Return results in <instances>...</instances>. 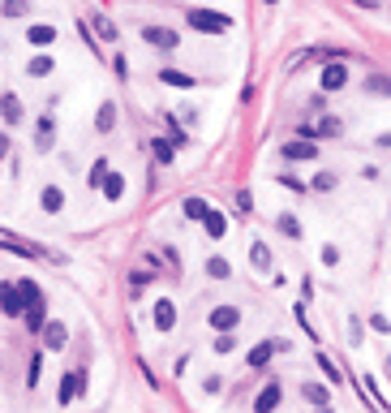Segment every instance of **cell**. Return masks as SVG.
<instances>
[{
	"label": "cell",
	"mask_w": 391,
	"mask_h": 413,
	"mask_svg": "<svg viewBox=\"0 0 391 413\" xmlns=\"http://www.w3.org/2000/svg\"><path fill=\"white\" fill-rule=\"evenodd\" d=\"M0 314H9V319H22L26 314V301H22V289L13 280L0 284Z\"/></svg>",
	"instance_id": "obj_3"
},
{
	"label": "cell",
	"mask_w": 391,
	"mask_h": 413,
	"mask_svg": "<svg viewBox=\"0 0 391 413\" xmlns=\"http://www.w3.org/2000/svg\"><path fill=\"white\" fill-rule=\"evenodd\" d=\"M301 392H305V401H309V405H327V388H318V384H305Z\"/></svg>",
	"instance_id": "obj_29"
},
{
	"label": "cell",
	"mask_w": 391,
	"mask_h": 413,
	"mask_svg": "<svg viewBox=\"0 0 391 413\" xmlns=\"http://www.w3.org/2000/svg\"><path fill=\"white\" fill-rule=\"evenodd\" d=\"M159 82H168V86H181V91H189V86H193V78H189V73H176V69H159Z\"/></svg>",
	"instance_id": "obj_23"
},
{
	"label": "cell",
	"mask_w": 391,
	"mask_h": 413,
	"mask_svg": "<svg viewBox=\"0 0 391 413\" xmlns=\"http://www.w3.org/2000/svg\"><path fill=\"white\" fill-rule=\"evenodd\" d=\"M185 22H189V30H202V35H228L233 30V18L215 13V9H189Z\"/></svg>",
	"instance_id": "obj_2"
},
{
	"label": "cell",
	"mask_w": 391,
	"mask_h": 413,
	"mask_svg": "<svg viewBox=\"0 0 391 413\" xmlns=\"http://www.w3.org/2000/svg\"><path fill=\"white\" fill-rule=\"evenodd\" d=\"M95 30H99V39H108V43L117 39V26H112L108 18H95Z\"/></svg>",
	"instance_id": "obj_34"
},
{
	"label": "cell",
	"mask_w": 391,
	"mask_h": 413,
	"mask_svg": "<svg viewBox=\"0 0 391 413\" xmlns=\"http://www.w3.org/2000/svg\"><path fill=\"white\" fill-rule=\"evenodd\" d=\"M18 289H22V301H26V327L30 331H43V323H47V301H43V293H39V284L35 280H18Z\"/></svg>",
	"instance_id": "obj_1"
},
{
	"label": "cell",
	"mask_w": 391,
	"mask_h": 413,
	"mask_svg": "<svg viewBox=\"0 0 391 413\" xmlns=\"http://www.w3.org/2000/svg\"><path fill=\"white\" fill-rule=\"evenodd\" d=\"M151 319H155L159 331H172L176 327V306H172V301H155V314H151Z\"/></svg>",
	"instance_id": "obj_13"
},
{
	"label": "cell",
	"mask_w": 391,
	"mask_h": 413,
	"mask_svg": "<svg viewBox=\"0 0 391 413\" xmlns=\"http://www.w3.org/2000/svg\"><path fill=\"white\" fill-rule=\"evenodd\" d=\"M125 194V177H121V172H108V181H104V198L108 202H117Z\"/></svg>",
	"instance_id": "obj_20"
},
{
	"label": "cell",
	"mask_w": 391,
	"mask_h": 413,
	"mask_svg": "<svg viewBox=\"0 0 391 413\" xmlns=\"http://www.w3.org/2000/svg\"><path fill=\"white\" fill-rule=\"evenodd\" d=\"M26 384H30V388H35V384H39V353H35V357H30V379H26Z\"/></svg>",
	"instance_id": "obj_36"
},
{
	"label": "cell",
	"mask_w": 391,
	"mask_h": 413,
	"mask_svg": "<svg viewBox=\"0 0 391 413\" xmlns=\"http://www.w3.org/2000/svg\"><path fill=\"white\" fill-rule=\"evenodd\" d=\"M142 39L151 43V47H164V52L181 47V35H176V30H168V26H146V30H142Z\"/></svg>",
	"instance_id": "obj_5"
},
{
	"label": "cell",
	"mask_w": 391,
	"mask_h": 413,
	"mask_svg": "<svg viewBox=\"0 0 391 413\" xmlns=\"http://www.w3.org/2000/svg\"><path fill=\"white\" fill-rule=\"evenodd\" d=\"M151 147H155V160H159V164H172V142H164V138H155Z\"/></svg>",
	"instance_id": "obj_31"
},
{
	"label": "cell",
	"mask_w": 391,
	"mask_h": 413,
	"mask_svg": "<svg viewBox=\"0 0 391 413\" xmlns=\"http://www.w3.org/2000/svg\"><path fill=\"white\" fill-rule=\"evenodd\" d=\"M52 134H56V121H52V113H47L39 121V130H35V151H52Z\"/></svg>",
	"instance_id": "obj_14"
},
{
	"label": "cell",
	"mask_w": 391,
	"mask_h": 413,
	"mask_svg": "<svg viewBox=\"0 0 391 413\" xmlns=\"http://www.w3.org/2000/svg\"><path fill=\"white\" fill-rule=\"evenodd\" d=\"M181 211H185V220H206V215H211V206H206L202 198H185V202H181Z\"/></svg>",
	"instance_id": "obj_21"
},
{
	"label": "cell",
	"mask_w": 391,
	"mask_h": 413,
	"mask_svg": "<svg viewBox=\"0 0 391 413\" xmlns=\"http://www.w3.org/2000/svg\"><path fill=\"white\" fill-rule=\"evenodd\" d=\"M280 233H288L292 241L301 237V224H297V215H280Z\"/></svg>",
	"instance_id": "obj_32"
},
{
	"label": "cell",
	"mask_w": 391,
	"mask_h": 413,
	"mask_svg": "<svg viewBox=\"0 0 391 413\" xmlns=\"http://www.w3.org/2000/svg\"><path fill=\"white\" fill-rule=\"evenodd\" d=\"M26 39L35 43V47H52V43H56V26H43V22H35V26L26 30Z\"/></svg>",
	"instance_id": "obj_15"
},
{
	"label": "cell",
	"mask_w": 391,
	"mask_h": 413,
	"mask_svg": "<svg viewBox=\"0 0 391 413\" xmlns=\"http://www.w3.org/2000/svg\"><path fill=\"white\" fill-rule=\"evenodd\" d=\"M366 91H370V95H391V78L370 73V78H366Z\"/></svg>",
	"instance_id": "obj_27"
},
{
	"label": "cell",
	"mask_w": 391,
	"mask_h": 413,
	"mask_svg": "<svg viewBox=\"0 0 391 413\" xmlns=\"http://www.w3.org/2000/svg\"><path fill=\"white\" fill-rule=\"evenodd\" d=\"M284 160H292V164H301V160H318V142H305V138L284 142Z\"/></svg>",
	"instance_id": "obj_7"
},
{
	"label": "cell",
	"mask_w": 391,
	"mask_h": 413,
	"mask_svg": "<svg viewBox=\"0 0 391 413\" xmlns=\"http://www.w3.org/2000/svg\"><path fill=\"white\" fill-rule=\"evenodd\" d=\"M9 155V134H0V160Z\"/></svg>",
	"instance_id": "obj_40"
},
{
	"label": "cell",
	"mask_w": 391,
	"mask_h": 413,
	"mask_svg": "<svg viewBox=\"0 0 391 413\" xmlns=\"http://www.w3.org/2000/svg\"><path fill=\"white\" fill-rule=\"evenodd\" d=\"M280 396H284V388H280V384L271 379V384H267L263 392H258V401H254V413H275V405H280Z\"/></svg>",
	"instance_id": "obj_11"
},
{
	"label": "cell",
	"mask_w": 391,
	"mask_h": 413,
	"mask_svg": "<svg viewBox=\"0 0 391 413\" xmlns=\"http://www.w3.org/2000/svg\"><path fill=\"white\" fill-rule=\"evenodd\" d=\"M275 353H288V340L271 336V340H263L258 349H250V366H254V370H263V366H267V362H271Z\"/></svg>",
	"instance_id": "obj_4"
},
{
	"label": "cell",
	"mask_w": 391,
	"mask_h": 413,
	"mask_svg": "<svg viewBox=\"0 0 391 413\" xmlns=\"http://www.w3.org/2000/svg\"><path fill=\"white\" fill-rule=\"evenodd\" d=\"M0 117H5V125H18L22 121V99H18V95H0Z\"/></svg>",
	"instance_id": "obj_16"
},
{
	"label": "cell",
	"mask_w": 391,
	"mask_h": 413,
	"mask_svg": "<svg viewBox=\"0 0 391 413\" xmlns=\"http://www.w3.org/2000/svg\"><path fill=\"white\" fill-rule=\"evenodd\" d=\"M362 384H366V392H370V396H374V405H379V409H383V413H391V405H387V396H383V392H379V384H374V375H362Z\"/></svg>",
	"instance_id": "obj_26"
},
{
	"label": "cell",
	"mask_w": 391,
	"mask_h": 413,
	"mask_svg": "<svg viewBox=\"0 0 391 413\" xmlns=\"http://www.w3.org/2000/svg\"><path fill=\"white\" fill-rule=\"evenodd\" d=\"M233 349H237L233 331H220V336H215V353H233Z\"/></svg>",
	"instance_id": "obj_33"
},
{
	"label": "cell",
	"mask_w": 391,
	"mask_h": 413,
	"mask_svg": "<svg viewBox=\"0 0 391 413\" xmlns=\"http://www.w3.org/2000/svg\"><path fill=\"white\" fill-rule=\"evenodd\" d=\"M39 206H43L47 215L64 211V189H60V185H43V189H39Z\"/></svg>",
	"instance_id": "obj_12"
},
{
	"label": "cell",
	"mask_w": 391,
	"mask_h": 413,
	"mask_svg": "<svg viewBox=\"0 0 391 413\" xmlns=\"http://www.w3.org/2000/svg\"><path fill=\"white\" fill-rule=\"evenodd\" d=\"M52 69H56V65H52V56H35V60L26 65V73H30V78H47Z\"/></svg>",
	"instance_id": "obj_24"
},
{
	"label": "cell",
	"mask_w": 391,
	"mask_h": 413,
	"mask_svg": "<svg viewBox=\"0 0 391 413\" xmlns=\"http://www.w3.org/2000/svg\"><path fill=\"white\" fill-rule=\"evenodd\" d=\"M314 357H318V370H322V375H327V379H331V384H340V370H335V362H331L327 353H314Z\"/></svg>",
	"instance_id": "obj_30"
},
{
	"label": "cell",
	"mask_w": 391,
	"mask_h": 413,
	"mask_svg": "<svg viewBox=\"0 0 391 413\" xmlns=\"http://www.w3.org/2000/svg\"><path fill=\"white\" fill-rule=\"evenodd\" d=\"M202 228H206V237H211V241H220V237L228 233V220H224V215L215 211V206H211V215L202 220Z\"/></svg>",
	"instance_id": "obj_17"
},
{
	"label": "cell",
	"mask_w": 391,
	"mask_h": 413,
	"mask_svg": "<svg viewBox=\"0 0 391 413\" xmlns=\"http://www.w3.org/2000/svg\"><path fill=\"white\" fill-rule=\"evenodd\" d=\"M318 86L322 91H340V86H348V65H327L318 73Z\"/></svg>",
	"instance_id": "obj_9"
},
{
	"label": "cell",
	"mask_w": 391,
	"mask_h": 413,
	"mask_svg": "<svg viewBox=\"0 0 391 413\" xmlns=\"http://www.w3.org/2000/svg\"><path fill=\"white\" fill-rule=\"evenodd\" d=\"M64 344H69V327H64V323H56V319H47V323H43V349L60 353Z\"/></svg>",
	"instance_id": "obj_6"
},
{
	"label": "cell",
	"mask_w": 391,
	"mask_h": 413,
	"mask_svg": "<svg viewBox=\"0 0 391 413\" xmlns=\"http://www.w3.org/2000/svg\"><path fill=\"white\" fill-rule=\"evenodd\" d=\"M82 388H86V375H82V370H69V375L60 379V392H56V401H60V405H69V401H73V396L82 392Z\"/></svg>",
	"instance_id": "obj_8"
},
{
	"label": "cell",
	"mask_w": 391,
	"mask_h": 413,
	"mask_svg": "<svg viewBox=\"0 0 391 413\" xmlns=\"http://www.w3.org/2000/svg\"><path fill=\"white\" fill-rule=\"evenodd\" d=\"M112 125H117V104H99V117H95V130H99V134H108L112 130Z\"/></svg>",
	"instance_id": "obj_18"
},
{
	"label": "cell",
	"mask_w": 391,
	"mask_h": 413,
	"mask_svg": "<svg viewBox=\"0 0 391 413\" xmlns=\"http://www.w3.org/2000/svg\"><path fill=\"white\" fill-rule=\"evenodd\" d=\"M108 172H112V168H108V160H95V168H91V177H86V181H91V189H104V181H108Z\"/></svg>",
	"instance_id": "obj_25"
},
{
	"label": "cell",
	"mask_w": 391,
	"mask_h": 413,
	"mask_svg": "<svg viewBox=\"0 0 391 413\" xmlns=\"http://www.w3.org/2000/svg\"><path fill=\"white\" fill-rule=\"evenodd\" d=\"M387 375H391V353H387Z\"/></svg>",
	"instance_id": "obj_41"
},
{
	"label": "cell",
	"mask_w": 391,
	"mask_h": 413,
	"mask_svg": "<svg viewBox=\"0 0 391 413\" xmlns=\"http://www.w3.org/2000/svg\"><path fill=\"white\" fill-rule=\"evenodd\" d=\"M318 134H327V138H331V134H340V121H331V117H327V121L318 125Z\"/></svg>",
	"instance_id": "obj_35"
},
{
	"label": "cell",
	"mask_w": 391,
	"mask_h": 413,
	"mask_svg": "<svg viewBox=\"0 0 391 413\" xmlns=\"http://www.w3.org/2000/svg\"><path fill=\"white\" fill-rule=\"evenodd\" d=\"M241 323V310L237 306H215V310H211V327H215V331H233Z\"/></svg>",
	"instance_id": "obj_10"
},
{
	"label": "cell",
	"mask_w": 391,
	"mask_h": 413,
	"mask_svg": "<svg viewBox=\"0 0 391 413\" xmlns=\"http://www.w3.org/2000/svg\"><path fill=\"white\" fill-rule=\"evenodd\" d=\"M370 327H374V331H391V323L383 319V314H374V319H370Z\"/></svg>",
	"instance_id": "obj_38"
},
{
	"label": "cell",
	"mask_w": 391,
	"mask_h": 413,
	"mask_svg": "<svg viewBox=\"0 0 391 413\" xmlns=\"http://www.w3.org/2000/svg\"><path fill=\"white\" fill-rule=\"evenodd\" d=\"M348 336H353V344H362V323L357 319H348Z\"/></svg>",
	"instance_id": "obj_37"
},
{
	"label": "cell",
	"mask_w": 391,
	"mask_h": 413,
	"mask_svg": "<svg viewBox=\"0 0 391 413\" xmlns=\"http://www.w3.org/2000/svg\"><path fill=\"white\" fill-rule=\"evenodd\" d=\"M250 259H254L258 272H271V250H267L263 241H254V246H250Z\"/></svg>",
	"instance_id": "obj_22"
},
{
	"label": "cell",
	"mask_w": 391,
	"mask_h": 413,
	"mask_svg": "<svg viewBox=\"0 0 391 413\" xmlns=\"http://www.w3.org/2000/svg\"><path fill=\"white\" fill-rule=\"evenodd\" d=\"M335 185V177H331V172H327V177H314V189H331Z\"/></svg>",
	"instance_id": "obj_39"
},
{
	"label": "cell",
	"mask_w": 391,
	"mask_h": 413,
	"mask_svg": "<svg viewBox=\"0 0 391 413\" xmlns=\"http://www.w3.org/2000/svg\"><path fill=\"white\" fill-rule=\"evenodd\" d=\"M206 276H211V280H228V276H233V267H228V259L211 254V259H206Z\"/></svg>",
	"instance_id": "obj_19"
},
{
	"label": "cell",
	"mask_w": 391,
	"mask_h": 413,
	"mask_svg": "<svg viewBox=\"0 0 391 413\" xmlns=\"http://www.w3.org/2000/svg\"><path fill=\"white\" fill-rule=\"evenodd\" d=\"M26 9H30V0H5V18H26Z\"/></svg>",
	"instance_id": "obj_28"
},
{
	"label": "cell",
	"mask_w": 391,
	"mask_h": 413,
	"mask_svg": "<svg viewBox=\"0 0 391 413\" xmlns=\"http://www.w3.org/2000/svg\"><path fill=\"white\" fill-rule=\"evenodd\" d=\"M267 5H275V0H267Z\"/></svg>",
	"instance_id": "obj_42"
}]
</instances>
